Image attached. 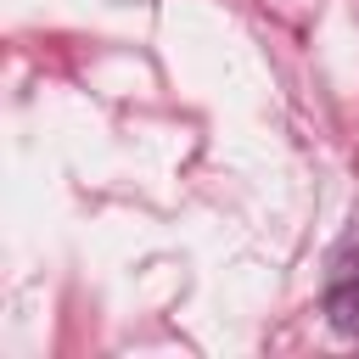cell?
<instances>
[{
    "label": "cell",
    "instance_id": "cell-1",
    "mask_svg": "<svg viewBox=\"0 0 359 359\" xmlns=\"http://www.w3.org/2000/svg\"><path fill=\"white\" fill-rule=\"evenodd\" d=\"M331 320L342 331H359V275L353 269H342L337 286H331Z\"/></svg>",
    "mask_w": 359,
    "mask_h": 359
}]
</instances>
